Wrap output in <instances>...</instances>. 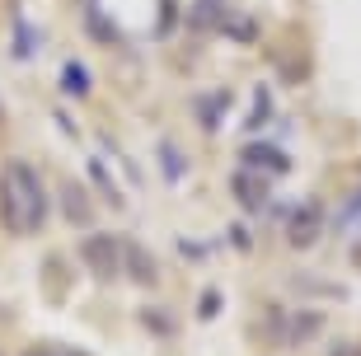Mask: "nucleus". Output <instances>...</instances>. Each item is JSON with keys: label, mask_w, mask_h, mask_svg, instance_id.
<instances>
[{"label": "nucleus", "mask_w": 361, "mask_h": 356, "mask_svg": "<svg viewBox=\"0 0 361 356\" xmlns=\"http://www.w3.org/2000/svg\"><path fill=\"white\" fill-rule=\"evenodd\" d=\"M0 216H5L10 235H38L47 225V216H52L47 183L28 159H10L0 169Z\"/></svg>", "instance_id": "f257e3e1"}, {"label": "nucleus", "mask_w": 361, "mask_h": 356, "mask_svg": "<svg viewBox=\"0 0 361 356\" xmlns=\"http://www.w3.org/2000/svg\"><path fill=\"white\" fill-rule=\"evenodd\" d=\"M80 258H85L94 281H118L122 277V239L108 235V230H94V235L80 239Z\"/></svg>", "instance_id": "f03ea898"}, {"label": "nucleus", "mask_w": 361, "mask_h": 356, "mask_svg": "<svg viewBox=\"0 0 361 356\" xmlns=\"http://www.w3.org/2000/svg\"><path fill=\"white\" fill-rule=\"evenodd\" d=\"M281 230H286V244H291V249H314L319 235H324V207L319 202H300V207H291L286 221H281Z\"/></svg>", "instance_id": "7ed1b4c3"}, {"label": "nucleus", "mask_w": 361, "mask_h": 356, "mask_svg": "<svg viewBox=\"0 0 361 356\" xmlns=\"http://www.w3.org/2000/svg\"><path fill=\"white\" fill-rule=\"evenodd\" d=\"M240 164H244V169L268 173V178L291 173V155H286L281 145H272V141H249V145H240Z\"/></svg>", "instance_id": "20e7f679"}, {"label": "nucleus", "mask_w": 361, "mask_h": 356, "mask_svg": "<svg viewBox=\"0 0 361 356\" xmlns=\"http://www.w3.org/2000/svg\"><path fill=\"white\" fill-rule=\"evenodd\" d=\"M122 272H127L141 290L160 286V263H155V253H150L146 244H136V239H122Z\"/></svg>", "instance_id": "39448f33"}, {"label": "nucleus", "mask_w": 361, "mask_h": 356, "mask_svg": "<svg viewBox=\"0 0 361 356\" xmlns=\"http://www.w3.org/2000/svg\"><path fill=\"white\" fill-rule=\"evenodd\" d=\"M268 192H272V183H268V173H258V169H235V178H230V197L240 202L244 211H263L268 207Z\"/></svg>", "instance_id": "423d86ee"}, {"label": "nucleus", "mask_w": 361, "mask_h": 356, "mask_svg": "<svg viewBox=\"0 0 361 356\" xmlns=\"http://www.w3.org/2000/svg\"><path fill=\"white\" fill-rule=\"evenodd\" d=\"M230 104H235V94H230V90L197 94V99H192V118H197V127H202V132H221V122H226Z\"/></svg>", "instance_id": "0eeeda50"}, {"label": "nucleus", "mask_w": 361, "mask_h": 356, "mask_svg": "<svg viewBox=\"0 0 361 356\" xmlns=\"http://www.w3.org/2000/svg\"><path fill=\"white\" fill-rule=\"evenodd\" d=\"M56 202H61V216H66L71 225H94V207H90V192H85V183H61L56 188Z\"/></svg>", "instance_id": "6e6552de"}, {"label": "nucleus", "mask_w": 361, "mask_h": 356, "mask_svg": "<svg viewBox=\"0 0 361 356\" xmlns=\"http://www.w3.org/2000/svg\"><path fill=\"white\" fill-rule=\"evenodd\" d=\"M226 19H230V0H192V10H188L192 33H221Z\"/></svg>", "instance_id": "1a4fd4ad"}, {"label": "nucleus", "mask_w": 361, "mask_h": 356, "mask_svg": "<svg viewBox=\"0 0 361 356\" xmlns=\"http://www.w3.org/2000/svg\"><path fill=\"white\" fill-rule=\"evenodd\" d=\"M319 333H324V314L319 309H300V314H286V338H281V343L305 347V343H314Z\"/></svg>", "instance_id": "9d476101"}, {"label": "nucleus", "mask_w": 361, "mask_h": 356, "mask_svg": "<svg viewBox=\"0 0 361 356\" xmlns=\"http://www.w3.org/2000/svg\"><path fill=\"white\" fill-rule=\"evenodd\" d=\"M85 24H90V38H99V42H118V24L104 14V5L99 0H90L85 5Z\"/></svg>", "instance_id": "9b49d317"}, {"label": "nucleus", "mask_w": 361, "mask_h": 356, "mask_svg": "<svg viewBox=\"0 0 361 356\" xmlns=\"http://www.w3.org/2000/svg\"><path fill=\"white\" fill-rule=\"evenodd\" d=\"M160 169L169 183H183V173H188V155L178 150L174 141H160Z\"/></svg>", "instance_id": "f8f14e48"}, {"label": "nucleus", "mask_w": 361, "mask_h": 356, "mask_svg": "<svg viewBox=\"0 0 361 356\" xmlns=\"http://www.w3.org/2000/svg\"><path fill=\"white\" fill-rule=\"evenodd\" d=\"M338 230H343V235H361V188L357 192H352L348 202H343V211H338Z\"/></svg>", "instance_id": "ddd939ff"}, {"label": "nucleus", "mask_w": 361, "mask_h": 356, "mask_svg": "<svg viewBox=\"0 0 361 356\" xmlns=\"http://www.w3.org/2000/svg\"><path fill=\"white\" fill-rule=\"evenodd\" d=\"M136 319H141V324H146L155 338H174V314H164V309H155V305H146Z\"/></svg>", "instance_id": "4468645a"}, {"label": "nucleus", "mask_w": 361, "mask_h": 356, "mask_svg": "<svg viewBox=\"0 0 361 356\" xmlns=\"http://www.w3.org/2000/svg\"><path fill=\"white\" fill-rule=\"evenodd\" d=\"M90 178H94V188L104 192L108 207H122V192L113 188V178H108V169H104V159H90Z\"/></svg>", "instance_id": "2eb2a0df"}, {"label": "nucleus", "mask_w": 361, "mask_h": 356, "mask_svg": "<svg viewBox=\"0 0 361 356\" xmlns=\"http://www.w3.org/2000/svg\"><path fill=\"white\" fill-rule=\"evenodd\" d=\"M61 90L75 94V99H85V94H90V75H85L80 61H66V70H61Z\"/></svg>", "instance_id": "dca6fc26"}, {"label": "nucleus", "mask_w": 361, "mask_h": 356, "mask_svg": "<svg viewBox=\"0 0 361 356\" xmlns=\"http://www.w3.org/2000/svg\"><path fill=\"white\" fill-rule=\"evenodd\" d=\"M226 38H235V42H254L258 38V19H249V14H244V19H226Z\"/></svg>", "instance_id": "f3484780"}, {"label": "nucleus", "mask_w": 361, "mask_h": 356, "mask_svg": "<svg viewBox=\"0 0 361 356\" xmlns=\"http://www.w3.org/2000/svg\"><path fill=\"white\" fill-rule=\"evenodd\" d=\"M268 118H272V94L258 85V90H254V113H249V127H263Z\"/></svg>", "instance_id": "a211bd4d"}, {"label": "nucleus", "mask_w": 361, "mask_h": 356, "mask_svg": "<svg viewBox=\"0 0 361 356\" xmlns=\"http://www.w3.org/2000/svg\"><path fill=\"white\" fill-rule=\"evenodd\" d=\"M19 356H90V352H80V347H66V343H33L28 352H19Z\"/></svg>", "instance_id": "6ab92c4d"}, {"label": "nucleus", "mask_w": 361, "mask_h": 356, "mask_svg": "<svg viewBox=\"0 0 361 356\" xmlns=\"http://www.w3.org/2000/svg\"><path fill=\"white\" fill-rule=\"evenodd\" d=\"M221 305H226V300H221V290H202V300H197V319H202V324H207V319H216V314H221Z\"/></svg>", "instance_id": "aec40b11"}, {"label": "nucleus", "mask_w": 361, "mask_h": 356, "mask_svg": "<svg viewBox=\"0 0 361 356\" xmlns=\"http://www.w3.org/2000/svg\"><path fill=\"white\" fill-rule=\"evenodd\" d=\"M33 47H38V42H33V28L19 24V28H14V56H24V61H28V56H33Z\"/></svg>", "instance_id": "412c9836"}, {"label": "nucleus", "mask_w": 361, "mask_h": 356, "mask_svg": "<svg viewBox=\"0 0 361 356\" xmlns=\"http://www.w3.org/2000/svg\"><path fill=\"white\" fill-rule=\"evenodd\" d=\"M174 33V0H160V19H155V38Z\"/></svg>", "instance_id": "4be33fe9"}, {"label": "nucleus", "mask_w": 361, "mask_h": 356, "mask_svg": "<svg viewBox=\"0 0 361 356\" xmlns=\"http://www.w3.org/2000/svg\"><path fill=\"white\" fill-rule=\"evenodd\" d=\"M178 253H183L188 263H202V258H207L212 249H207V244H192V239H178Z\"/></svg>", "instance_id": "5701e85b"}, {"label": "nucleus", "mask_w": 361, "mask_h": 356, "mask_svg": "<svg viewBox=\"0 0 361 356\" xmlns=\"http://www.w3.org/2000/svg\"><path fill=\"white\" fill-rule=\"evenodd\" d=\"M329 356H361V343H338L329 347Z\"/></svg>", "instance_id": "b1692460"}, {"label": "nucleus", "mask_w": 361, "mask_h": 356, "mask_svg": "<svg viewBox=\"0 0 361 356\" xmlns=\"http://www.w3.org/2000/svg\"><path fill=\"white\" fill-rule=\"evenodd\" d=\"M352 263H357V267H361V239H357V249H352Z\"/></svg>", "instance_id": "393cba45"}]
</instances>
